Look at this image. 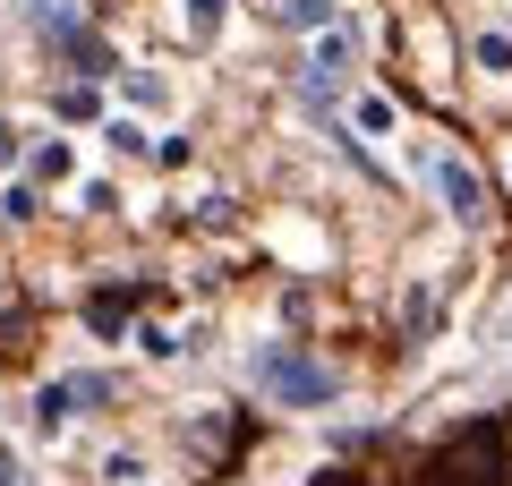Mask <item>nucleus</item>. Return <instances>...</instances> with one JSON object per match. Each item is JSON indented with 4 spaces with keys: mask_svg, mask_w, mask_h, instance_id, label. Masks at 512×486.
Here are the masks:
<instances>
[{
    "mask_svg": "<svg viewBox=\"0 0 512 486\" xmlns=\"http://www.w3.org/2000/svg\"><path fill=\"white\" fill-rule=\"evenodd\" d=\"M427 180H436L444 214H453L461 231H478V222H487V180H478V171H470L461 154H436V162H427Z\"/></svg>",
    "mask_w": 512,
    "mask_h": 486,
    "instance_id": "39448f33",
    "label": "nucleus"
},
{
    "mask_svg": "<svg viewBox=\"0 0 512 486\" xmlns=\"http://www.w3.org/2000/svg\"><path fill=\"white\" fill-rule=\"evenodd\" d=\"M256 384H265L282 410H325V401L342 393V367L308 359L299 342H265V350H256Z\"/></svg>",
    "mask_w": 512,
    "mask_h": 486,
    "instance_id": "f03ea898",
    "label": "nucleus"
},
{
    "mask_svg": "<svg viewBox=\"0 0 512 486\" xmlns=\"http://www.w3.org/2000/svg\"><path fill=\"white\" fill-rule=\"evenodd\" d=\"M188 222H197V231H222V222H231V197H197V214H188Z\"/></svg>",
    "mask_w": 512,
    "mask_h": 486,
    "instance_id": "ddd939ff",
    "label": "nucleus"
},
{
    "mask_svg": "<svg viewBox=\"0 0 512 486\" xmlns=\"http://www.w3.org/2000/svg\"><path fill=\"white\" fill-rule=\"evenodd\" d=\"M137 307H146V282H103V290H94V299H86V324H94V333H103V342H120V333H128V316H137Z\"/></svg>",
    "mask_w": 512,
    "mask_h": 486,
    "instance_id": "423d86ee",
    "label": "nucleus"
},
{
    "mask_svg": "<svg viewBox=\"0 0 512 486\" xmlns=\"http://www.w3.org/2000/svg\"><path fill=\"white\" fill-rule=\"evenodd\" d=\"M470 60H478L487 77H512V35H504V26H487V35L470 43Z\"/></svg>",
    "mask_w": 512,
    "mask_h": 486,
    "instance_id": "1a4fd4ad",
    "label": "nucleus"
},
{
    "mask_svg": "<svg viewBox=\"0 0 512 486\" xmlns=\"http://www.w3.org/2000/svg\"><path fill=\"white\" fill-rule=\"evenodd\" d=\"M180 26H188L197 43H214V26H222V0H188V9H180Z\"/></svg>",
    "mask_w": 512,
    "mask_h": 486,
    "instance_id": "9d476101",
    "label": "nucleus"
},
{
    "mask_svg": "<svg viewBox=\"0 0 512 486\" xmlns=\"http://www.w3.org/2000/svg\"><path fill=\"white\" fill-rule=\"evenodd\" d=\"M137 350H146V359H180V333H163V324H137Z\"/></svg>",
    "mask_w": 512,
    "mask_h": 486,
    "instance_id": "9b49d317",
    "label": "nucleus"
},
{
    "mask_svg": "<svg viewBox=\"0 0 512 486\" xmlns=\"http://www.w3.org/2000/svg\"><path fill=\"white\" fill-rule=\"evenodd\" d=\"M316 486H367V478H350V469H325V478H316Z\"/></svg>",
    "mask_w": 512,
    "mask_h": 486,
    "instance_id": "f3484780",
    "label": "nucleus"
},
{
    "mask_svg": "<svg viewBox=\"0 0 512 486\" xmlns=\"http://www.w3.org/2000/svg\"><path fill=\"white\" fill-rule=\"evenodd\" d=\"M248 418H231V410H197V418H188V452H197V461H205V478H231V469H239V452H248Z\"/></svg>",
    "mask_w": 512,
    "mask_h": 486,
    "instance_id": "7ed1b4c3",
    "label": "nucleus"
},
{
    "mask_svg": "<svg viewBox=\"0 0 512 486\" xmlns=\"http://www.w3.org/2000/svg\"><path fill=\"white\" fill-rule=\"evenodd\" d=\"M111 393H120L111 376H94V367H77V376H60V384H43V393H35V427H43V435H60V427L77 418V410H103Z\"/></svg>",
    "mask_w": 512,
    "mask_h": 486,
    "instance_id": "20e7f679",
    "label": "nucleus"
},
{
    "mask_svg": "<svg viewBox=\"0 0 512 486\" xmlns=\"http://www.w3.org/2000/svg\"><path fill=\"white\" fill-rule=\"evenodd\" d=\"M0 486H26V478H18V461H9V444H0Z\"/></svg>",
    "mask_w": 512,
    "mask_h": 486,
    "instance_id": "dca6fc26",
    "label": "nucleus"
},
{
    "mask_svg": "<svg viewBox=\"0 0 512 486\" xmlns=\"http://www.w3.org/2000/svg\"><path fill=\"white\" fill-rule=\"evenodd\" d=\"M274 26H291V35H325L333 0H274Z\"/></svg>",
    "mask_w": 512,
    "mask_h": 486,
    "instance_id": "6e6552de",
    "label": "nucleus"
},
{
    "mask_svg": "<svg viewBox=\"0 0 512 486\" xmlns=\"http://www.w3.org/2000/svg\"><path fill=\"white\" fill-rule=\"evenodd\" d=\"M35 180H69V145H60V137L35 145Z\"/></svg>",
    "mask_w": 512,
    "mask_h": 486,
    "instance_id": "f8f14e48",
    "label": "nucleus"
},
{
    "mask_svg": "<svg viewBox=\"0 0 512 486\" xmlns=\"http://www.w3.org/2000/svg\"><path fill=\"white\" fill-rule=\"evenodd\" d=\"M410 52H419V77H427V86L453 77V35H444V18H419V26H410Z\"/></svg>",
    "mask_w": 512,
    "mask_h": 486,
    "instance_id": "0eeeda50",
    "label": "nucleus"
},
{
    "mask_svg": "<svg viewBox=\"0 0 512 486\" xmlns=\"http://www.w3.org/2000/svg\"><path fill=\"white\" fill-rule=\"evenodd\" d=\"M103 478H111V486H137L146 469H137V452H111V461H103Z\"/></svg>",
    "mask_w": 512,
    "mask_h": 486,
    "instance_id": "4468645a",
    "label": "nucleus"
},
{
    "mask_svg": "<svg viewBox=\"0 0 512 486\" xmlns=\"http://www.w3.org/2000/svg\"><path fill=\"white\" fill-rule=\"evenodd\" d=\"M419 486H504V427H495V418H470L461 435H444V444L427 452Z\"/></svg>",
    "mask_w": 512,
    "mask_h": 486,
    "instance_id": "f257e3e1",
    "label": "nucleus"
},
{
    "mask_svg": "<svg viewBox=\"0 0 512 486\" xmlns=\"http://www.w3.org/2000/svg\"><path fill=\"white\" fill-rule=\"evenodd\" d=\"M9 162H18V128L0 120V171H9Z\"/></svg>",
    "mask_w": 512,
    "mask_h": 486,
    "instance_id": "2eb2a0df",
    "label": "nucleus"
}]
</instances>
